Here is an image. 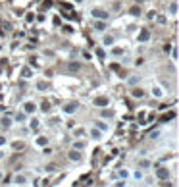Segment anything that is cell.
Segmentation results:
<instances>
[{
    "label": "cell",
    "mask_w": 179,
    "mask_h": 187,
    "mask_svg": "<svg viewBox=\"0 0 179 187\" xmlns=\"http://www.w3.org/2000/svg\"><path fill=\"white\" fill-rule=\"evenodd\" d=\"M91 18L92 19H100V21H108L110 14H108V10H104V8H92L91 10Z\"/></svg>",
    "instance_id": "cell-1"
},
{
    "label": "cell",
    "mask_w": 179,
    "mask_h": 187,
    "mask_svg": "<svg viewBox=\"0 0 179 187\" xmlns=\"http://www.w3.org/2000/svg\"><path fill=\"white\" fill-rule=\"evenodd\" d=\"M21 110L27 114V116H35L37 110H39V104L35 102V100H25V102L21 104Z\"/></svg>",
    "instance_id": "cell-2"
},
{
    "label": "cell",
    "mask_w": 179,
    "mask_h": 187,
    "mask_svg": "<svg viewBox=\"0 0 179 187\" xmlns=\"http://www.w3.org/2000/svg\"><path fill=\"white\" fill-rule=\"evenodd\" d=\"M154 176H156L158 180H162V181L169 180V168L168 166H154Z\"/></svg>",
    "instance_id": "cell-3"
},
{
    "label": "cell",
    "mask_w": 179,
    "mask_h": 187,
    "mask_svg": "<svg viewBox=\"0 0 179 187\" xmlns=\"http://www.w3.org/2000/svg\"><path fill=\"white\" fill-rule=\"evenodd\" d=\"M12 183H14V187L29 185V176H27V174H14V177H12Z\"/></svg>",
    "instance_id": "cell-4"
},
{
    "label": "cell",
    "mask_w": 179,
    "mask_h": 187,
    "mask_svg": "<svg viewBox=\"0 0 179 187\" xmlns=\"http://www.w3.org/2000/svg\"><path fill=\"white\" fill-rule=\"evenodd\" d=\"M100 44H102L104 48H110L116 44V35L112 33H102V39H100Z\"/></svg>",
    "instance_id": "cell-5"
},
{
    "label": "cell",
    "mask_w": 179,
    "mask_h": 187,
    "mask_svg": "<svg viewBox=\"0 0 179 187\" xmlns=\"http://www.w3.org/2000/svg\"><path fill=\"white\" fill-rule=\"evenodd\" d=\"M92 106H96V108H106V106H110V99H108V96H104V95L95 96V99H92Z\"/></svg>",
    "instance_id": "cell-6"
},
{
    "label": "cell",
    "mask_w": 179,
    "mask_h": 187,
    "mask_svg": "<svg viewBox=\"0 0 179 187\" xmlns=\"http://www.w3.org/2000/svg\"><path fill=\"white\" fill-rule=\"evenodd\" d=\"M150 95H152L154 99L162 100V99H164V96H166V91H164V89H162V87H160V85H158V83H154L152 87H150Z\"/></svg>",
    "instance_id": "cell-7"
},
{
    "label": "cell",
    "mask_w": 179,
    "mask_h": 187,
    "mask_svg": "<svg viewBox=\"0 0 179 187\" xmlns=\"http://www.w3.org/2000/svg\"><path fill=\"white\" fill-rule=\"evenodd\" d=\"M92 29L96 33H106L108 29V21H100V19H92Z\"/></svg>",
    "instance_id": "cell-8"
},
{
    "label": "cell",
    "mask_w": 179,
    "mask_h": 187,
    "mask_svg": "<svg viewBox=\"0 0 179 187\" xmlns=\"http://www.w3.org/2000/svg\"><path fill=\"white\" fill-rule=\"evenodd\" d=\"M77 108H79V102H67V104L62 106V112L64 114H75Z\"/></svg>",
    "instance_id": "cell-9"
},
{
    "label": "cell",
    "mask_w": 179,
    "mask_h": 187,
    "mask_svg": "<svg viewBox=\"0 0 179 187\" xmlns=\"http://www.w3.org/2000/svg\"><path fill=\"white\" fill-rule=\"evenodd\" d=\"M0 127L2 129H12L14 127V120H12L10 116H2L0 118Z\"/></svg>",
    "instance_id": "cell-10"
},
{
    "label": "cell",
    "mask_w": 179,
    "mask_h": 187,
    "mask_svg": "<svg viewBox=\"0 0 179 187\" xmlns=\"http://www.w3.org/2000/svg\"><path fill=\"white\" fill-rule=\"evenodd\" d=\"M89 137H91L92 141H102L104 133L100 131V129H96V127H91V129H89Z\"/></svg>",
    "instance_id": "cell-11"
},
{
    "label": "cell",
    "mask_w": 179,
    "mask_h": 187,
    "mask_svg": "<svg viewBox=\"0 0 179 187\" xmlns=\"http://www.w3.org/2000/svg\"><path fill=\"white\" fill-rule=\"evenodd\" d=\"M27 114L23 112V110H19V112H15L14 114V118H12V120H14V124H25V120H27Z\"/></svg>",
    "instance_id": "cell-12"
},
{
    "label": "cell",
    "mask_w": 179,
    "mask_h": 187,
    "mask_svg": "<svg viewBox=\"0 0 179 187\" xmlns=\"http://www.w3.org/2000/svg\"><path fill=\"white\" fill-rule=\"evenodd\" d=\"M48 87H50V85H48V81H46V79H39V81L35 83V89H37L39 93H46V91H48Z\"/></svg>",
    "instance_id": "cell-13"
},
{
    "label": "cell",
    "mask_w": 179,
    "mask_h": 187,
    "mask_svg": "<svg viewBox=\"0 0 179 187\" xmlns=\"http://www.w3.org/2000/svg\"><path fill=\"white\" fill-rule=\"evenodd\" d=\"M81 152L79 150H75V149H71L70 152H67V160H71V162H81Z\"/></svg>",
    "instance_id": "cell-14"
},
{
    "label": "cell",
    "mask_w": 179,
    "mask_h": 187,
    "mask_svg": "<svg viewBox=\"0 0 179 187\" xmlns=\"http://www.w3.org/2000/svg\"><path fill=\"white\" fill-rule=\"evenodd\" d=\"M148 39H150V31L148 29H141L139 35H137V40H139V43H148Z\"/></svg>",
    "instance_id": "cell-15"
},
{
    "label": "cell",
    "mask_w": 179,
    "mask_h": 187,
    "mask_svg": "<svg viewBox=\"0 0 179 187\" xmlns=\"http://www.w3.org/2000/svg\"><path fill=\"white\" fill-rule=\"evenodd\" d=\"M131 96H133V99H143L145 91L139 87V85H137V87H131Z\"/></svg>",
    "instance_id": "cell-16"
},
{
    "label": "cell",
    "mask_w": 179,
    "mask_h": 187,
    "mask_svg": "<svg viewBox=\"0 0 179 187\" xmlns=\"http://www.w3.org/2000/svg\"><path fill=\"white\" fill-rule=\"evenodd\" d=\"M131 177H133L135 181H143V177H145V170H141V168L133 170V172H131Z\"/></svg>",
    "instance_id": "cell-17"
},
{
    "label": "cell",
    "mask_w": 179,
    "mask_h": 187,
    "mask_svg": "<svg viewBox=\"0 0 179 187\" xmlns=\"http://www.w3.org/2000/svg\"><path fill=\"white\" fill-rule=\"evenodd\" d=\"M35 145H37V147H46V145H48V137L37 135V137H35Z\"/></svg>",
    "instance_id": "cell-18"
},
{
    "label": "cell",
    "mask_w": 179,
    "mask_h": 187,
    "mask_svg": "<svg viewBox=\"0 0 179 187\" xmlns=\"http://www.w3.org/2000/svg\"><path fill=\"white\" fill-rule=\"evenodd\" d=\"M141 83V75H129L127 77V85L129 87H137Z\"/></svg>",
    "instance_id": "cell-19"
},
{
    "label": "cell",
    "mask_w": 179,
    "mask_h": 187,
    "mask_svg": "<svg viewBox=\"0 0 179 187\" xmlns=\"http://www.w3.org/2000/svg\"><path fill=\"white\" fill-rule=\"evenodd\" d=\"M177 10H179V8H177V2L173 0V2L168 6V15H172V18H177Z\"/></svg>",
    "instance_id": "cell-20"
},
{
    "label": "cell",
    "mask_w": 179,
    "mask_h": 187,
    "mask_svg": "<svg viewBox=\"0 0 179 187\" xmlns=\"http://www.w3.org/2000/svg\"><path fill=\"white\" fill-rule=\"evenodd\" d=\"M95 127H96V129H100V131H102V133H106L108 129H110V125H108V124H106V121H104V120H96Z\"/></svg>",
    "instance_id": "cell-21"
},
{
    "label": "cell",
    "mask_w": 179,
    "mask_h": 187,
    "mask_svg": "<svg viewBox=\"0 0 179 187\" xmlns=\"http://www.w3.org/2000/svg\"><path fill=\"white\" fill-rule=\"evenodd\" d=\"M85 147H87V141H83V139H79V141H73V149L75 150H85Z\"/></svg>",
    "instance_id": "cell-22"
},
{
    "label": "cell",
    "mask_w": 179,
    "mask_h": 187,
    "mask_svg": "<svg viewBox=\"0 0 179 187\" xmlns=\"http://www.w3.org/2000/svg\"><path fill=\"white\" fill-rule=\"evenodd\" d=\"M141 14H143L141 6H131V8H129V15H133V18H139Z\"/></svg>",
    "instance_id": "cell-23"
},
{
    "label": "cell",
    "mask_w": 179,
    "mask_h": 187,
    "mask_svg": "<svg viewBox=\"0 0 179 187\" xmlns=\"http://www.w3.org/2000/svg\"><path fill=\"white\" fill-rule=\"evenodd\" d=\"M150 166H152V162H150L148 158H141V160H139V168L141 170H148Z\"/></svg>",
    "instance_id": "cell-24"
},
{
    "label": "cell",
    "mask_w": 179,
    "mask_h": 187,
    "mask_svg": "<svg viewBox=\"0 0 179 187\" xmlns=\"http://www.w3.org/2000/svg\"><path fill=\"white\" fill-rule=\"evenodd\" d=\"M12 147H14V150H23L27 145H25V141H14V143H12Z\"/></svg>",
    "instance_id": "cell-25"
},
{
    "label": "cell",
    "mask_w": 179,
    "mask_h": 187,
    "mask_svg": "<svg viewBox=\"0 0 179 187\" xmlns=\"http://www.w3.org/2000/svg\"><path fill=\"white\" fill-rule=\"evenodd\" d=\"M117 176H120L121 180H129V177H131V172H129L127 168H123V170H120V172H117Z\"/></svg>",
    "instance_id": "cell-26"
},
{
    "label": "cell",
    "mask_w": 179,
    "mask_h": 187,
    "mask_svg": "<svg viewBox=\"0 0 179 187\" xmlns=\"http://www.w3.org/2000/svg\"><path fill=\"white\" fill-rule=\"evenodd\" d=\"M39 127H40V121L37 120V118H33V120L29 121V129H33V131H37Z\"/></svg>",
    "instance_id": "cell-27"
},
{
    "label": "cell",
    "mask_w": 179,
    "mask_h": 187,
    "mask_svg": "<svg viewBox=\"0 0 179 187\" xmlns=\"http://www.w3.org/2000/svg\"><path fill=\"white\" fill-rule=\"evenodd\" d=\"M112 187H127V180H121V177H117V180L112 183Z\"/></svg>",
    "instance_id": "cell-28"
},
{
    "label": "cell",
    "mask_w": 179,
    "mask_h": 187,
    "mask_svg": "<svg viewBox=\"0 0 179 187\" xmlns=\"http://www.w3.org/2000/svg\"><path fill=\"white\" fill-rule=\"evenodd\" d=\"M67 68H70V71H79L81 64L79 62H70V64H67Z\"/></svg>",
    "instance_id": "cell-29"
},
{
    "label": "cell",
    "mask_w": 179,
    "mask_h": 187,
    "mask_svg": "<svg viewBox=\"0 0 179 187\" xmlns=\"http://www.w3.org/2000/svg\"><path fill=\"white\" fill-rule=\"evenodd\" d=\"M39 110H43V112H50V102H48V100H44V102H40Z\"/></svg>",
    "instance_id": "cell-30"
},
{
    "label": "cell",
    "mask_w": 179,
    "mask_h": 187,
    "mask_svg": "<svg viewBox=\"0 0 179 187\" xmlns=\"http://www.w3.org/2000/svg\"><path fill=\"white\" fill-rule=\"evenodd\" d=\"M73 135H75L77 139H81V137L85 135V129L83 127H75V129H73Z\"/></svg>",
    "instance_id": "cell-31"
},
{
    "label": "cell",
    "mask_w": 179,
    "mask_h": 187,
    "mask_svg": "<svg viewBox=\"0 0 179 187\" xmlns=\"http://www.w3.org/2000/svg\"><path fill=\"white\" fill-rule=\"evenodd\" d=\"M110 120V118H114V110H106V108H102V120Z\"/></svg>",
    "instance_id": "cell-32"
},
{
    "label": "cell",
    "mask_w": 179,
    "mask_h": 187,
    "mask_svg": "<svg viewBox=\"0 0 179 187\" xmlns=\"http://www.w3.org/2000/svg\"><path fill=\"white\" fill-rule=\"evenodd\" d=\"M160 135H162L160 129H154V131L150 133V139H152V141H158V139H160Z\"/></svg>",
    "instance_id": "cell-33"
},
{
    "label": "cell",
    "mask_w": 179,
    "mask_h": 187,
    "mask_svg": "<svg viewBox=\"0 0 179 187\" xmlns=\"http://www.w3.org/2000/svg\"><path fill=\"white\" fill-rule=\"evenodd\" d=\"M110 48H112V54H114V56H120V54H123V48L116 46V44H114V46H110Z\"/></svg>",
    "instance_id": "cell-34"
},
{
    "label": "cell",
    "mask_w": 179,
    "mask_h": 187,
    "mask_svg": "<svg viewBox=\"0 0 179 187\" xmlns=\"http://www.w3.org/2000/svg\"><path fill=\"white\" fill-rule=\"evenodd\" d=\"M21 75L25 77V79H29V77H33V70H29V68H23V71H21Z\"/></svg>",
    "instance_id": "cell-35"
},
{
    "label": "cell",
    "mask_w": 179,
    "mask_h": 187,
    "mask_svg": "<svg viewBox=\"0 0 179 187\" xmlns=\"http://www.w3.org/2000/svg\"><path fill=\"white\" fill-rule=\"evenodd\" d=\"M154 19H156L158 23H162V25H164V23L168 21V18H166V15H156V18H154Z\"/></svg>",
    "instance_id": "cell-36"
},
{
    "label": "cell",
    "mask_w": 179,
    "mask_h": 187,
    "mask_svg": "<svg viewBox=\"0 0 179 187\" xmlns=\"http://www.w3.org/2000/svg\"><path fill=\"white\" fill-rule=\"evenodd\" d=\"M6 145H8V139H6L4 135H0V149H2V147H6Z\"/></svg>",
    "instance_id": "cell-37"
},
{
    "label": "cell",
    "mask_w": 179,
    "mask_h": 187,
    "mask_svg": "<svg viewBox=\"0 0 179 187\" xmlns=\"http://www.w3.org/2000/svg\"><path fill=\"white\" fill-rule=\"evenodd\" d=\"M135 66H137V68L145 66V58H137V60H135Z\"/></svg>",
    "instance_id": "cell-38"
},
{
    "label": "cell",
    "mask_w": 179,
    "mask_h": 187,
    "mask_svg": "<svg viewBox=\"0 0 179 187\" xmlns=\"http://www.w3.org/2000/svg\"><path fill=\"white\" fill-rule=\"evenodd\" d=\"M44 170H46V172H54V170H56V164H48V166H44Z\"/></svg>",
    "instance_id": "cell-39"
},
{
    "label": "cell",
    "mask_w": 179,
    "mask_h": 187,
    "mask_svg": "<svg viewBox=\"0 0 179 187\" xmlns=\"http://www.w3.org/2000/svg\"><path fill=\"white\" fill-rule=\"evenodd\" d=\"M60 124V118H52L50 120V125H58Z\"/></svg>",
    "instance_id": "cell-40"
},
{
    "label": "cell",
    "mask_w": 179,
    "mask_h": 187,
    "mask_svg": "<svg viewBox=\"0 0 179 187\" xmlns=\"http://www.w3.org/2000/svg\"><path fill=\"white\" fill-rule=\"evenodd\" d=\"M172 58H173V62L177 60V48H173V52H172Z\"/></svg>",
    "instance_id": "cell-41"
},
{
    "label": "cell",
    "mask_w": 179,
    "mask_h": 187,
    "mask_svg": "<svg viewBox=\"0 0 179 187\" xmlns=\"http://www.w3.org/2000/svg\"><path fill=\"white\" fill-rule=\"evenodd\" d=\"M4 180V172H2V170H0V181H2Z\"/></svg>",
    "instance_id": "cell-42"
},
{
    "label": "cell",
    "mask_w": 179,
    "mask_h": 187,
    "mask_svg": "<svg viewBox=\"0 0 179 187\" xmlns=\"http://www.w3.org/2000/svg\"><path fill=\"white\" fill-rule=\"evenodd\" d=\"M75 2H77V4H81V2H83V0H75Z\"/></svg>",
    "instance_id": "cell-43"
},
{
    "label": "cell",
    "mask_w": 179,
    "mask_h": 187,
    "mask_svg": "<svg viewBox=\"0 0 179 187\" xmlns=\"http://www.w3.org/2000/svg\"><path fill=\"white\" fill-rule=\"evenodd\" d=\"M21 187H29V185H21Z\"/></svg>",
    "instance_id": "cell-44"
}]
</instances>
